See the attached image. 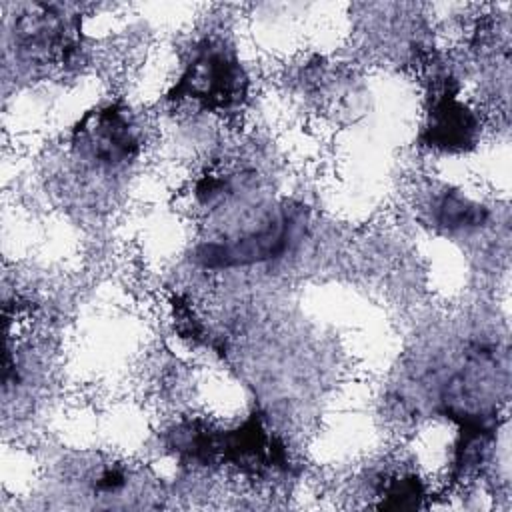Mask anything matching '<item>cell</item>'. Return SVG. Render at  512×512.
Wrapping results in <instances>:
<instances>
[{
	"label": "cell",
	"instance_id": "obj_3",
	"mask_svg": "<svg viewBox=\"0 0 512 512\" xmlns=\"http://www.w3.org/2000/svg\"><path fill=\"white\" fill-rule=\"evenodd\" d=\"M78 136L82 148H86L96 160L108 164L128 160L136 150L130 124L116 108H106L94 118H86L78 128Z\"/></svg>",
	"mask_w": 512,
	"mask_h": 512
},
{
	"label": "cell",
	"instance_id": "obj_2",
	"mask_svg": "<svg viewBox=\"0 0 512 512\" xmlns=\"http://www.w3.org/2000/svg\"><path fill=\"white\" fill-rule=\"evenodd\" d=\"M290 240V218L270 220L258 232L238 236L228 242H210L198 250V260L210 268H230L264 262L280 256Z\"/></svg>",
	"mask_w": 512,
	"mask_h": 512
},
{
	"label": "cell",
	"instance_id": "obj_4",
	"mask_svg": "<svg viewBox=\"0 0 512 512\" xmlns=\"http://www.w3.org/2000/svg\"><path fill=\"white\" fill-rule=\"evenodd\" d=\"M432 142L442 146L464 144L472 132V122L466 110L454 100L444 98L432 112Z\"/></svg>",
	"mask_w": 512,
	"mask_h": 512
},
{
	"label": "cell",
	"instance_id": "obj_1",
	"mask_svg": "<svg viewBox=\"0 0 512 512\" xmlns=\"http://www.w3.org/2000/svg\"><path fill=\"white\" fill-rule=\"evenodd\" d=\"M244 78L238 62L222 48L202 50L176 84L174 98H194L202 106L226 108L238 100Z\"/></svg>",
	"mask_w": 512,
	"mask_h": 512
},
{
	"label": "cell",
	"instance_id": "obj_5",
	"mask_svg": "<svg viewBox=\"0 0 512 512\" xmlns=\"http://www.w3.org/2000/svg\"><path fill=\"white\" fill-rule=\"evenodd\" d=\"M440 220L446 226H464L468 222H476L478 214L474 208H468L460 198H446L440 208Z\"/></svg>",
	"mask_w": 512,
	"mask_h": 512
}]
</instances>
